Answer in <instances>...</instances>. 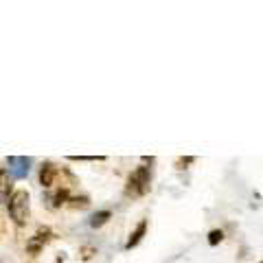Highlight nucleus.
Returning <instances> with one entry per match:
<instances>
[{
  "label": "nucleus",
  "instance_id": "2",
  "mask_svg": "<svg viewBox=\"0 0 263 263\" xmlns=\"http://www.w3.org/2000/svg\"><path fill=\"white\" fill-rule=\"evenodd\" d=\"M9 215L18 226H25L29 219V193L25 189H18L9 195Z\"/></svg>",
  "mask_w": 263,
  "mask_h": 263
},
{
  "label": "nucleus",
  "instance_id": "9",
  "mask_svg": "<svg viewBox=\"0 0 263 263\" xmlns=\"http://www.w3.org/2000/svg\"><path fill=\"white\" fill-rule=\"evenodd\" d=\"M110 219H112V210H97V213L90 215L88 224H90L92 228H101V226H105Z\"/></svg>",
  "mask_w": 263,
  "mask_h": 263
},
{
  "label": "nucleus",
  "instance_id": "4",
  "mask_svg": "<svg viewBox=\"0 0 263 263\" xmlns=\"http://www.w3.org/2000/svg\"><path fill=\"white\" fill-rule=\"evenodd\" d=\"M53 239V233H51V228H46V226H42V228H37L35 230V235L33 237H29V241H26V252L29 255H40L42 250H44V246L46 243Z\"/></svg>",
  "mask_w": 263,
  "mask_h": 263
},
{
  "label": "nucleus",
  "instance_id": "14",
  "mask_svg": "<svg viewBox=\"0 0 263 263\" xmlns=\"http://www.w3.org/2000/svg\"><path fill=\"white\" fill-rule=\"evenodd\" d=\"M90 257H92V250L90 248H83V259H90Z\"/></svg>",
  "mask_w": 263,
  "mask_h": 263
},
{
  "label": "nucleus",
  "instance_id": "11",
  "mask_svg": "<svg viewBox=\"0 0 263 263\" xmlns=\"http://www.w3.org/2000/svg\"><path fill=\"white\" fill-rule=\"evenodd\" d=\"M70 160H86V162H95V160H105V156H68Z\"/></svg>",
  "mask_w": 263,
  "mask_h": 263
},
{
  "label": "nucleus",
  "instance_id": "6",
  "mask_svg": "<svg viewBox=\"0 0 263 263\" xmlns=\"http://www.w3.org/2000/svg\"><path fill=\"white\" fill-rule=\"evenodd\" d=\"M46 200H49L51 209H59V206H64L66 202L70 200V186H62V184H59L55 191H51Z\"/></svg>",
  "mask_w": 263,
  "mask_h": 263
},
{
  "label": "nucleus",
  "instance_id": "1",
  "mask_svg": "<svg viewBox=\"0 0 263 263\" xmlns=\"http://www.w3.org/2000/svg\"><path fill=\"white\" fill-rule=\"evenodd\" d=\"M149 184H152V169L140 164L134 171L130 173L128 184H125V195L130 197H140L149 191Z\"/></svg>",
  "mask_w": 263,
  "mask_h": 263
},
{
  "label": "nucleus",
  "instance_id": "5",
  "mask_svg": "<svg viewBox=\"0 0 263 263\" xmlns=\"http://www.w3.org/2000/svg\"><path fill=\"white\" fill-rule=\"evenodd\" d=\"M59 176V167L53 162H44L40 169V184L44 186V189H51V186L55 184V180H57Z\"/></svg>",
  "mask_w": 263,
  "mask_h": 263
},
{
  "label": "nucleus",
  "instance_id": "13",
  "mask_svg": "<svg viewBox=\"0 0 263 263\" xmlns=\"http://www.w3.org/2000/svg\"><path fill=\"white\" fill-rule=\"evenodd\" d=\"M193 162H195L193 156H186V158H180V160H178L176 164H178V169H186L189 164H193Z\"/></svg>",
  "mask_w": 263,
  "mask_h": 263
},
{
  "label": "nucleus",
  "instance_id": "3",
  "mask_svg": "<svg viewBox=\"0 0 263 263\" xmlns=\"http://www.w3.org/2000/svg\"><path fill=\"white\" fill-rule=\"evenodd\" d=\"M7 164H9V169H7L9 176H11L13 180H22V178L29 176L33 158H29V156H9Z\"/></svg>",
  "mask_w": 263,
  "mask_h": 263
},
{
  "label": "nucleus",
  "instance_id": "7",
  "mask_svg": "<svg viewBox=\"0 0 263 263\" xmlns=\"http://www.w3.org/2000/svg\"><path fill=\"white\" fill-rule=\"evenodd\" d=\"M145 233H147V219H140L138 226H136V228L130 233V239H128V243H125V250H132V248L138 246V243L143 241Z\"/></svg>",
  "mask_w": 263,
  "mask_h": 263
},
{
  "label": "nucleus",
  "instance_id": "12",
  "mask_svg": "<svg viewBox=\"0 0 263 263\" xmlns=\"http://www.w3.org/2000/svg\"><path fill=\"white\" fill-rule=\"evenodd\" d=\"M68 202H73V206H81V209H86L90 202H88V197H70Z\"/></svg>",
  "mask_w": 263,
  "mask_h": 263
},
{
  "label": "nucleus",
  "instance_id": "10",
  "mask_svg": "<svg viewBox=\"0 0 263 263\" xmlns=\"http://www.w3.org/2000/svg\"><path fill=\"white\" fill-rule=\"evenodd\" d=\"M224 241V230L215 228L209 233V246H219V243Z\"/></svg>",
  "mask_w": 263,
  "mask_h": 263
},
{
  "label": "nucleus",
  "instance_id": "8",
  "mask_svg": "<svg viewBox=\"0 0 263 263\" xmlns=\"http://www.w3.org/2000/svg\"><path fill=\"white\" fill-rule=\"evenodd\" d=\"M9 193H11V176L7 169H0V204L9 200Z\"/></svg>",
  "mask_w": 263,
  "mask_h": 263
}]
</instances>
